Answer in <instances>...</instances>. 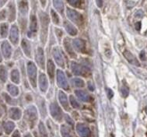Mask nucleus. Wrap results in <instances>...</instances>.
Masks as SVG:
<instances>
[{
	"mask_svg": "<svg viewBox=\"0 0 147 137\" xmlns=\"http://www.w3.org/2000/svg\"><path fill=\"white\" fill-rule=\"evenodd\" d=\"M70 101H71V103H72V105L74 107V108H79V104H78V102L76 101V100L74 98V97H72V96H70Z\"/></svg>",
	"mask_w": 147,
	"mask_h": 137,
	"instance_id": "obj_34",
	"label": "nucleus"
},
{
	"mask_svg": "<svg viewBox=\"0 0 147 137\" xmlns=\"http://www.w3.org/2000/svg\"><path fill=\"white\" fill-rule=\"evenodd\" d=\"M7 29H8V26L5 24L1 25V34L3 37H5V35L7 34Z\"/></svg>",
	"mask_w": 147,
	"mask_h": 137,
	"instance_id": "obj_28",
	"label": "nucleus"
},
{
	"mask_svg": "<svg viewBox=\"0 0 147 137\" xmlns=\"http://www.w3.org/2000/svg\"><path fill=\"white\" fill-rule=\"evenodd\" d=\"M12 80H13L15 83H18L20 82V75L19 73H18V71L17 70H13V72H12Z\"/></svg>",
	"mask_w": 147,
	"mask_h": 137,
	"instance_id": "obj_25",
	"label": "nucleus"
},
{
	"mask_svg": "<svg viewBox=\"0 0 147 137\" xmlns=\"http://www.w3.org/2000/svg\"><path fill=\"white\" fill-rule=\"evenodd\" d=\"M96 4L99 7H102L103 5V0H96Z\"/></svg>",
	"mask_w": 147,
	"mask_h": 137,
	"instance_id": "obj_38",
	"label": "nucleus"
},
{
	"mask_svg": "<svg viewBox=\"0 0 147 137\" xmlns=\"http://www.w3.org/2000/svg\"><path fill=\"white\" fill-rule=\"evenodd\" d=\"M72 81H73V83L75 84V86H79V87H81V86H84V82H83V80H82L81 79H74Z\"/></svg>",
	"mask_w": 147,
	"mask_h": 137,
	"instance_id": "obj_29",
	"label": "nucleus"
},
{
	"mask_svg": "<svg viewBox=\"0 0 147 137\" xmlns=\"http://www.w3.org/2000/svg\"><path fill=\"white\" fill-rule=\"evenodd\" d=\"M124 56H125V58L131 64L137 65V66H140V64H139V61L137 60L136 58L133 55L131 54L129 51L126 50V51H124Z\"/></svg>",
	"mask_w": 147,
	"mask_h": 137,
	"instance_id": "obj_8",
	"label": "nucleus"
},
{
	"mask_svg": "<svg viewBox=\"0 0 147 137\" xmlns=\"http://www.w3.org/2000/svg\"><path fill=\"white\" fill-rule=\"evenodd\" d=\"M19 9L23 14H26L28 10V4L27 0H20L19 2Z\"/></svg>",
	"mask_w": 147,
	"mask_h": 137,
	"instance_id": "obj_17",
	"label": "nucleus"
},
{
	"mask_svg": "<svg viewBox=\"0 0 147 137\" xmlns=\"http://www.w3.org/2000/svg\"><path fill=\"white\" fill-rule=\"evenodd\" d=\"M136 16H138V17H141V16H142V11H138V13H136Z\"/></svg>",
	"mask_w": 147,
	"mask_h": 137,
	"instance_id": "obj_41",
	"label": "nucleus"
},
{
	"mask_svg": "<svg viewBox=\"0 0 147 137\" xmlns=\"http://www.w3.org/2000/svg\"><path fill=\"white\" fill-rule=\"evenodd\" d=\"M128 93H129V89L127 86H123L122 88H121V94L123 95L124 97H126L128 95Z\"/></svg>",
	"mask_w": 147,
	"mask_h": 137,
	"instance_id": "obj_32",
	"label": "nucleus"
},
{
	"mask_svg": "<svg viewBox=\"0 0 147 137\" xmlns=\"http://www.w3.org/2000/svg\"><path fill=\"white\" fill-rule=\"evenodd\" d=\"M3 50L4 51V53H5V57H9L10 55V51H11V49H10V46L9 45L7 42H5V43L3 45Z\"/></svg>",
	"mask_w": 147,
	"mask_h": 137,
	"instance_id": "obj_24",
	"label": "nucleus"
},
{
	"mask_svg": "<svg viewBox=\"0 0 147 137\" xmlns=\"http://www.w3.org/2000/svg\"><path fill=\"white\" fill-rule=\"evenodd\" d=\"M39 129H40V133H41L42 137H47V133H46L45 129V127L43 126L42 123L40 124V126H39Z\"/></svg>",
	"mask_w": 147,
	"mask_h": 137,
	"instance_id": "obj_33",
	"label": "nucleus"
},
{
	"mask_svg": "<svg viewBox=\"0 0 147 137\" xmlns=\"http://www.w3.org/2000/svg\"><path fill=\"white\" fill-rule=\"evenodd\" d=\"M77 131L83 137H89L90 135V132L87 127L83 124H79L77 126Z\"/></svg>",
	"mask_w": 147,
	"mask_h": 137,
	"instance_id": "obj_10",
	"label": "nucleus"
},
{
	"mask_svg": "<svg viewBox=\"0 0 147 137\" xmlns=\"http://www.w3.org/2000/svg\"><path fill=\"white\" fill-rule=\"evenodd\" d=\"M39 86L43 92L45 91L48 88V80L46 78V76L44 73H40L39 76Z\"/></svg>",
	"mask_w": 147,
	"mask_h": 137,
	"instance_id": "obj_11",
	"label": "nucleus"
},
{
	"mask_svg": "<svg viewBox=\"0 0 147 137\" xmlns=\"http://www.w3.org/2000/svg\"><path fill=\"white\" fill-rule=\"evenodd\" d=\"M30 31L35 33L38 30V23H37V18L34 15L30 16Z\"/></svg>",
	"mask_w": 147,
	"mask_h": 137,
	"instance_id": "obj_14",
	"label": "nucleus"
},
{
	"mask_svg": "<svg viewBox=\"0 0 147 137\" xmlns=\"http://www.w3.org/2000/svg\"><path fill=\"white\" fill-rule=\"evenodd\" d=\"M22 45H23V48H24V52L26 53L27 56H30V46L29 42L27 40H23V43H22Z\"/></svg>",
	"mask_w": 147,
	"mask_h": 137,
	"instance_id": "obj_22",
	"label": "nucleus"
},
{
	"mask_svg": "<svg viewBox=\"0 0 147 137\" xmlns=\"http://www.w3.org/2000/svg\"><path fill=\"white\" fill-rule=\"evenodd\" d=\"M54 6L55 7L57 10L59 11L60 13H63V9H64V5L62 0H53Z\"/></svg>",
	"mask_w": 147,
	"mask_h": 137,
	"instance_id": "obj_19",
	"label": "nucleus"
},
{
	"mask_svg": "<svg viewBox=\"0 0 147 137\" xmlns=\"http://www.w3.org/2000/svg\"><path fill=\"white\" fill-rule=\"evenodd\" d=\"M57 82H58V84H59V86L60 87H62L65 90L69 89V85H68V83H67L65 76L64 73H62L61 70L57 71Z\"/></svg>",
	"mask_w": 147,
	"mask_h": 137,
	"instance_id": "obj_5",
	"label": "nucleus"
},
{
	"mask_svg": "<svg viewBox=\"0 0 147 137\" xmlns=\"http://www.w3.org/2000/svg\"><path fill=\"white\" fill-rule=\"evenodd\" d=\"M140 59H142V61H146V56L144 51H141V53H140Z\"/></svg>",
	"mask_w": 147,
	"mask_h": 137,
	"instance_id": "obj_36",
	"label": "nucleus"
},
{
	"mask_svg": "<svg viewBox=\"0 0 147 137\" xmlns=\"http://www.w3.org/2000/svg\"><path fill=\"white\" fill-rule=\"evenodd\" d=\"M72 70L74 74L76 75L83 76H87L90 74V70L87 68L82 66L80 65L72 62Z\"/></svg>",
	"mask_w": 147,
	"mask_h": 137,
	"instance_id": "obj_3",
	"label": "nucleus"
},
{
	"mask_svg": "<svg viewBox=\"0 0 147 137\" xmlns=\"http://www.w3.org/2000/svg\"><path fill=\"white\" fill-rule=\"evenodd\" d=\"M107 96H108V97L109 98H111V97H113V95H114V93H113V91L111 90V89H107Z\"/></svg>",
	"mask_w": 147,
	"mask_h": 137,
	"instance_id": "obj_37",
	"label": "nucleus"
},
{
	"mask_svg": "<svg viewBox=\"0 0 147 137\" xmlns=\"http://www.w3.org/2000/svg\"><path fill=\"white\" fill-rule=\"evenodd\" d=\"M67 2L75 8L83 9L84 6V0H67Z\"/></svg>",
	"mask_w": 147,
	"mask_h": 137,
	"instance_id": "obj_13",
	"label": "nucleus"
},
{
	"mask_svg": "<svg viewBox=\"0 0 147 137\" xmlns=\"http://www.w3.org/2000/svg\"><path fill=\"white\" fill-rule=\"evenodd\" d=\"M55 65H54L53 62L51 60H48V73L51 80H53L54 76H55Z\"/></svg>",
	"mask_w": 147,
	"mask_h": 137,
	"instance_id": "obj_15",
	"label": "nucleus"
},
{
	"mask_svg": "<svg viewBox=\"0 0 147 137\" xmlns=\"http://www.w3.org/2000/svg\"><path fill=\"white\" fill-rule=\"evenodd\" d=\"M14 127V124L12 123V122H7V123L5 125V131H7L8 133L11 132V130L13 129Z\"/></svg>",
	"mask_w": 147,
	"mask_h": 137,
	"instance_id": "obj_31",
	"label": "nucleus"
},
{
	"mask_svg": "<svg viewBox=\"0 0 147 137\" xmlns=\"http://www.w3.org/2000/svg\"><path fill=\"white\" fill-rule=\"evenodd\" d=\"M51 18H52V20L55 24H59V16L57 15V13L53 10V9H51Z\"/></svg>",
	"mask_w": 147,
	"mask_h": 137,
	"instance_id": "obj_26",
	"label": "nucleus"
},
{
	"mask_svg": "<svg viewBox=\"0 0 147 137\" xmlns=\"http://www.w3.org/2000/svg\"><path fill=\"white\" fill-rule=\"evenodd\" d=\"M146 114H147V108H146Z\"/></svg>",
	"mask_w": 147,
	"mask_h": 137,
	"instance_id": "obj_43",
	"label": "nucleus"
},
{
	"mask_svg": "<svg viewBox=\"0 0 147 137\" xmlns=\"http://www.w3.org/2000/svg\"><path fill=\"white\" fill-rule=\"evenodd\" d=\"M64 27L66 30V31L70 35H72V36H75L77 34V30L76 29L75 27L72 24H70L69 22L68 21H65L64 22Z\"/></svg>",
	"mask_w": 147,
	"mask_h": 137,
	"instance_id": "obj_12",
	"label": "nucleus"
},
{
	"mask_svg": "<svg viewBox=\"0 0 147 137\" xmlns=\"http://www.w3.org/2000/svg\"><path fill=\"white\" fill-rule=\"evenodd\" d=\"M27 137H30V136H27Z\"/></svg>",
	"mask_w": 147,
	"mask_h": 137,
	"instance_id": "obj_44",
	"label": "nucleus"
},
{
	"mask_svg": "<svg viewBox=\"0 0 147 137\" xmlns=\"http://www.w3.org/2000/svg\"><path fill=\"white\" fill-rule=\"evenodd\" d=\"M59 99H60V101L62 103V105L64 106V108H67V106H68L67 97L66 95H65L62 91L59 92Z\"/></svg>",
	"mask_w": 147,
	"mask_h": 137,
	"instance_id": "obj_21",
	"label": "nucleus"
},
{
	"mask_svg": "<svg viewBox=\"0 0 147 137\" xmlns=\"http://www.w3.org/2000/svg\"><path fill=\"white\" fill-rule=\"evenodd\" d=\"M40 23H41V36H45V39L47 35V31H48V26L49 23V18L48 15L44 13H40Z\"/></svg>",
	"mask_w": 147,
	"mask_h": 137,
	"instance_id": "obj_4",
	"label": "nucleus"
},
{
	"mask_svg": "<svg viewBox=\"0 0 147 137\" xmlns=\"http://www.w3.org/2000/svg\"><path fill=\"white\" fill-rule=\"evenodd\" d=\"M19 34H18V29L16 26L12 27L11 29V40L13 41L14 44L17 43L18 41V38H19Z\"/></svg>",
	"mask_w": 147,
	"mask_h": 137,
	"instance_id": "obj_16",
	"label": "nucleus"
},
{
	"mask_svg": "<svg viewBox=\"0 0 147 137\" xmlns=\"http://www.w3.org/2000/svg\"><path fill=\"white\" fill-rule=\"evenodd\" d=\"M9 90L10 91V93L14 96H16L18 94V89L17 87L15 86H13V85H11V86H9Z\"/></svg>",
	"mask_w": 147,
	"mask_h": 137,
	"instance_id": "obj_30",
	"label": "nucleus"
},
{
	"mask_svg": "<svg viewBox=\"0 0 147 137\" xmlns=\"http://www.w3.org/2000/svg\"><path fill=\"white\" fill-rule=\"evenodd\" d=\"M53 56L54 59H55V62L59 65L61 67H64V61H63V58L62 56V54L59 51V49L55 48L53 50Z\"/></svg>",
	"mask_w": 147,
	"mask_h": 137,
	"instance_id": "obj_6",
	"label": "nucleus"
},
{
	"mask_svg": "<svg viewBox=\"0 0 147 137\" xmlns=\"http://www.w3.org/2000/svg\"><path fill=\"white\" fill-rule=\"evenodd\" d=\"M36 61L39 65L40 68L45 67V55H44V52L43 50L40 48L38 49L37 51V55H36Z\"/></svg>",
	"mask_w": 147,
	"mask_h": 137,
	"instance_id": "obj_9",
	"label": "nucleus"
},
{
	"mask_svg": "<svg viewBox=\"0 0 147 137\" xmlns=\"http://www.w3.org/2000/svg\"><path fill=\"white\" fill-rule=\"evenodd\" d=\"M27 70H28L30 80L32 83L33 86L35 87L36 86V82H37V68H36L35 65L32 62H28Z\"/></svg>",
	"mask_w": 147,
	"mask_h": 137,
	"instance_id": "obj_2",
	"label": "nucleus"
},
{
	"mask_svg": "<svg viewBox=\"0 0 147 137\" xmlns=\"http://www.w3.org/2000/svg\"><path fill=\"white\" fill-rule=\"evenodd\" d=\"M0 76H1V78H2V80H3V81H5V77H6V73H5V70H2V73H1V74H0Z\"/></svg>",
	"mask_w": 147,
	"mask_h": 137,
	"instance_id": "obj_35",
	"label": "nucleus"
},
{
	"mask_svg": "<svg viewBox=\"0 0 147 137\" xmlns=\"http://www.w3.org/2000/svg\"><path fill=\"white\" fill-rule=\"evenodd\" d=\"M13 136V137H20V134L18 133V132H17V131H16Z\"/></svg>",
	"mask_w": 147,
	"mask_h": 137,
	"instance_id": "obj_42",
	"label": "nucleus"
},
{
	"mask_svg": "<svg viewBox=\"0 0 147 137\" xmlns=\"http://www.w3.org/2000/svg\"><path fill=\"white\" fill-rule=\"evenodd\" d=\"M76 94L77 95V97L81 99L83 101H88L90 100V97L89 95L85 91H83V90H76Z\"/></svg>",
	"mask_w": 147,
	"mask_h": 137,
	"instance_id": "obj_20",
	"label": "nucleus"
},
{
	"mask_svg": "<svg viewBox=\"0 0 147 137\" xmlns=\"http://www.w3.org/2000/svg\"><path fill=\"white\" fill-rule=\"evenodd\" d=\"M40 3H41V5H42L43 7H45L46 5V0H40Z\"/></svg>",
	"mask_w": 147,
	"mask_h": 137,
	"instance_id": "obj_40",
	"label": "nucleus"
},
{
	"mask_svg": "<svg viewBox=\"0 0 147 137\" xmlns=\"http://www.w3.org/2000/svg\"><path fill=\"white\" fill-rule=\"evenodd\" d=\"M73 46H74V49L80 52L86 51V42L81 39H76L73 40Z\"/></svg>",
	"mask_w": 147,
	"mask_h": 137,
	"instance_id": "obj_7",
	"label": "nucleus"
},
{
	"mask_svg": "<svg viewBox=\"0 0 147 137\" xmlns=\"http://www.w3.org/2000/svg\"><path fill=\"white\" fill-rule=\"evenodd\" d=\"M67 16L72 22H74L78 26H81L83 23V16L77 11L72 9L70 8H67Z\"/></svg>",
	"mask_w": 147,
	"mask_h": 137,
	"instance_id": "obj_1",
	"label": "nucleus"
},
{
	"mask_svg": "<svg viewBox=\"0 0 147 137\" xmlns=\"http://www.w3.org/2000/svg\"><path fill=\"white\" fill-rule=\"evenodd\" d=\"M9 10H10V21L15 19V8L13 4L10 3L9 5Z\"/></svg>",
	"mask_w": 147,
	"mask_h": 137,
	"instance_id": "obj_27",
	"label": "nucleus"
},
{
	"mask_svg": "<svg viewBox=\"0 0 147 137\" xmlns=\"http://www.w3.org/2000/svg\"><path fill=\"white\" fill-rule=\"evenodd\" d=\"M51 114H52V115L55 117V118H59L60 115H61V111L59 109V108L58 107V105H51Z\"/></svg>",
	"mask_w": 147,
	"mask_h": 137,
	"instance_id": "obj_18",
	"label": "nucleus"
},
{
	"mask_svg": "<svg viewBox=\"0 0 147 137\" xmlns=\"http://www.w3.org/2000/svg\"><path fill=\"white\" fill-rule=\"evenodd\" d=\"M64 45L65 49H66L67 52H68V53H69V54L72 57H75L76 55H74V53H73V51H72V47H71V45L69 44V42H68V41H67V38L65 39Z\"/></svg>",
	"mask_w": 147,
	"mask_h": 137,
	"instance_id": "obj_23",
	"label": "nucleus"
},
{
	"mask_svg": "<svg viewBox=\"0 0 147 137\" xmlns=\"http://www.w3.org/2000/svg\"><path fill=\"white\" fill-rule=\"evenodd\" d=\"M136 28L137 30H139L141 29V23L140 22H138L136 24Z\"/></svg>",
	"mask_w": 147,
	"mask_h": 137,
	"instance_id": "obj_39",
	"label": "nucleus"
}]
</instances>
